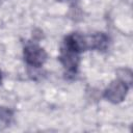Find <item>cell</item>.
Returning <instances> with one entry per match:
<instances>
[{
  "label": "cell",
  "mask_w": 133,
  "mask_h": 133,
  "mask_svg": "<svg viewBox=\"0 0 133 133\" xmlns=\"http://www.w3.org/2000/svg\"><path fill=\"white\" fill-rule=\"evenodd\" d=\"M23 55L26 63L34 68L42 66L47 60L46 51L35 43H27L24 47Z\"/></svg>",
  "instance_id": "6da1fadb"
},
{
  "label": "cell",
  "mask_w": 133,
  "mask_h": 133,
  "mask_svg": "<svg viewBox=\"0 0 133 133\" xmlns=\"http://www.w3.org/2000/svg\"><path fill=\"white\" fill-rule=\"evenodd\" d=\"M129 87L130 86L127 83H125L123 80H121V79L114 80L105 89L104 97L107 101H109L113 104L121 103L125 100V98L128 94Z\"/></svg>",
  "instance_id": "7a4b0ae2"
},
{
  "label": "cell",
  "mask_w": 133,
  "mask_h": 133,
  "mask_svg": "<svg viewBox=\"0 0 133 133\" xmlns=\"http://www.w3.org/2000/svg\"><path fill=\"white\" fill-rule=\"evenodd\" d=\"M62 46L80 54L86 50H91L90 36L83 35L78 32H74L65 36Z\"/></svg>",
  "instance_id": "3957f363"
},
{
  "label": "cell",
  "mask_w": 133,
  "mask_h": 133,
  "mask_svg": "<svg viewBox=\"0 0 133 133\" xmlns=\"http://www.w3.org/2000/svg\"><path fill=\"white\" fill-rule=\"evenodd\" d=\"M80 54L68 49L65 47H61L60 49V54H59V61L63 65V68L71 74H75L78 70L79 66V61H80Z\"/></svg>",
  "instance_id": "277c9868"
},
{
  "label": "cell",
  "mask_w": 133,
  "mask_h": 133,
  "mask_svg": "<svg viewBox=\"0 0 133 133\" xmlns=\"http://www.w3.org/2000/svg\"><path fill=\"white\" fill-rule=\"evenodd\" d=\"M90 36V45H91V50H98V51H104L107 49L108 44H109V37L103 33V32H98L95 33Z\"/></svg>",
  "instance_id": "5b68a950"
},
{
  "label": "cell",
  "mask_w": 133,
  "mask_h": 133,
  "mask_svg": "<svg viewBox=\"0 0 133 133\" xmlns=\"http://www.w3.org/2000/svg\"><path fill=\"white\" fill-rule=\"evenodd\" d=\"M12 118V112L10 109L6 107L0 106V130L7 127L10 124V121Z\"/></svg>",
  "instance_id": "8992f818"
},
{
  "label": "cell",
  "mask_w": 133,
  "mask_h": 133,
  "mask_svg": "<svg viewBox=\"0 0 133 133\" xmlns=\"http://www.w3.org/2000/svg\"><path fill=\"white\" fill-rule=\"evenodd\" d=\"M119 75H118V79L123 80L125 83H127L129 86L131 85L132 83V73L130 70L128 69H122L118 71Z\"/></svg>",
  "instance_id": "52a82bcc"
},
{
  "label": "cell",
  "mask_w": 133,
  "mask_h": 133,
  "mask_svg": "<svg viewBox=\"0 0 133 133\" xmlns=\"http://www.w3.org/2000/svg\"><path fill=\"white\" fill-rule=\"evenodd\" d=\"M1 80H2V74H1V71H0V82H1Z\"/></svg>",
  "instance_id": "ba28073f"
},
{
  "label": "cell",
  "mask_w": 133,
  "mask_h": 133,
  "mask_svg": "<svg viewBox=\"0 0 133 133\" xmlns=\"http://www.w3.org/2000/svg\"><path fill=\"white\" fill-rule=\"evenodd\" d=\"M68 1H69V0H68Z\"/></svg>",
  "instance_id": "9c48e42d"
}]
</instances>
